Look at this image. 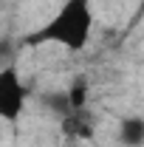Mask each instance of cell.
Segmentation results:
<instances>
[{"label": "cell", "mask_w": 144, "mask_h": 147, "mask_svg": "<svg viewBox=\"0 0 144 147\" xmlns=\"http://www.w3.org/2000/svg\"><path fill=\"white\" fill-rule=\"evenodd\" d=\"M139 11H141V14H144V0H141V3H139Z\"/></svg>", "instance_id": "5b68a950"}, {"label": "cell", "mask_w": 144, "mask_h": 147, "mask_svg": "<svg viewBox=\"0 0 144 147\" xmlns=\"http://www.w3.org/2000/svg\"><path fill=\"white\" fill-rule=\"evenodd\" d=\"M3 48H6V42H0V51H3Z\"/></svg>", "instance_id": "8992f818"}, {"label": "cell", "mask_w": 144, "mask_h": 147, "mask_svg": "<svg viewBox=\"0 0 144 147\" xmlns=\"http://www.w3.org/2000/svg\"><path fill=\"white\" fill-rule=\"evenodd\" d=\"M93 31V11L90 0H65V6L48 20L40 31L28 37V45H45L54 42L68 51H82Z\"/></svg>", "instance_id": "6da1fadb"}, {"label": "cell", "mask_w": 144, "mask_h": 147, "mask_svg": "<svg viewBox=\"0 0 144 147\" xmlns=\"http://www.w3.org/2000/svg\"><path fill=\"white\" fill-rule=\"evenodd\" d=\"M26 85H23V79H20L17 68H3L0 71V119H9V122H14L23 108H26Z\"/></svg>", "instance_id": "7a4b0ae2"}, {"label": "cell", "mask_w": 144, "mask_h": 147, "mask_svg": "<svg viewBox=\"0 0 144 147\" xmlns=\"http://www.w3.org/2000/svg\"><path fill=\"white\" fill-rule=\"evenodd\" d=\"M119 142L124 147H141L144 144V119L141 116H124L119 125Z\"/></svg>", "instance_id": "3957f363"}, {"label": "cell", "mask_w": 144, "mask_h": 147, "mask_svg": "<svg viewBox=\"0 0 144 147\" xmlns=\"http://www.w3.org/2000/svg\"><path fill=\"white\" fill-rule=\"evenodd\" d=\"M85 102H88V82L85 79H76L71 85V91H68V108H71V113L85 110Z\"/></svg>", "instance_id": "277c9868"}]
</instances>
